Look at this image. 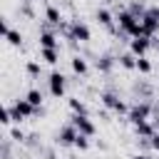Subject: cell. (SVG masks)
<instances>
[{"label": "cell", "mask_w": 159, "mask_h": 159, "mask_svg": "<svg viewBox=\"0 0 159 159\" xmlns=\"http://www.w3.org/2000/svg\"><path fill=\"white\" fill-rule=\"evenodd\" d=\"M152 104L149 102H137L134 107H129V122L132 124H139V122H147L152 119Z\"/></svg>", "instance_id": "1"}, {"label": "cell", "mask_w": 159, "mask_h": 159, "mask_svg": "<svg viewBox=\"0 0 159 159\" xmlns=\"http://www.w3.org/2000/svg\"><path fill=\"white\" fill-rule=\"evenodd\" d=\"M10 109H12V122H17V124H20L22 119H27V117L37 114V109H35V107H32L27 99H17V102H15Z\"/></svg>", "instance_id": "2"}, {"label": "cell", "mask_w": 159, "mask_h": 159, "mask_svg": "<svg viewBox=\"0 0 159 159\" xmlns=\"http://www.w3.org/2000/svg\"><path fill=\"white\" fill-rule=\"evenodd\" d=\"M99 99H102V104H104V107L114 109L117 114H129V107H127V104H124V102H122V99H119L114 92H104Z\"/></svg>", "instance_id": "3"}, {"label": "cell", "mask_w": 159, "mask_h": 159, "mask_svg": "<svg viewBox=\"0 0 159 159\" xmlns=\"http://www.w3.org/2000/svg\"><path fill=\"white\" fill-rule=\"evenodd\" d=\"M75 127H77V132L80 134H87V137H94V132H97V127H94V122L87 117V114H75L72 119H70Z\"/></svg>", "instance_id": "4"}, {"label": "cell", "mask_w": 159, "mask_h": 159, "mask_svg": "<svg viewBox=\"0 0 159 159\" xmlns=\"http://www.w3.org/2000/svg\"><path fill=\"white\" fill-rule=\"evenodd\" d=\"M152 47V37H132L129 40V52L134 55V57H144L147 55V50Z\"/></svg>", "instance_id": "5"}, {"label": "cell", "mask_w": 159, "mask_h": 159, "mask_svg": "<svg viewBox=\"0 0 159 159\" xmlns=\"http://www.w3.org/2000/svg\"><path fill=\"white\" fill-rule=\"evenodd\" d=\"M47 82H50V94L52 97H62L65 94V75L62 72H52Z\"/></svg>", "instance_id": "6"}, {"label": "cell", "mask_w": 159, "mask_h": 159, "mask_svg": "<svg viewBox=\"0 0 159 159\" xmlns=\"http://www.w3.org/2000/svg\"><path fill=\"white\" fill-rule=\"evenodd\" d=\"M77 134H80V132H77V127L70 122V124H65V127L57 132V142H60V144H75Z\"/></svg>", "instance_id": "7"}, {"label": "cell", "mask_w": 159, "mask_h": 159, "mask_svg": "<svg viewBox=\"0 0 159 159\" xmlns=\"http://www.w3.org/2000/svg\"><path fill=\"white\" fill-rule=\"evenodd\" d=\"M139 22H142V32H144V37H154V35L159 32V20H157L154 15H149V12H147Z\"/></svg>", "instance_id": "8"}, {"label": "cell", "mask_w": 159, "mask_h": 159, "mask_svg": "<svg viewBox=\"0 0 159 159\" xmlns=\"http://www.w3.org/2000/svg\"><path fill=\"white\" fill-rule=\"evenodd\" d=\"M94 17H97V22H99V25H104L109 32H119V27H114V20H117V17H112V12H109V10L99 7V10L94 12Z\"/></svg>", "instance_id": "9"}, {"label": "cell", "mask_w": 159, "mask_h": 159, "mask_svg": "<svg viewBox=\"0 0 159 159\" xmlns=\"http://www.w3.org/2000/svg\"><path fill=\"white\" fill-rule=\"evenodd\" d=\"M40 47L60 50V40H57V35H55V32H50V30H42V32H40Z\"/></svg>", "instance_id": "10"}, {"label": "cell", "mask_w": 159, "mask_h": 159, "mask_svg": "<svg viewBox=\"0 0 159 159\" xmlns=\"http://www.w3.org/2000/svg\"><path fill=\"white\" fill-rule=\"evenodd\" d=\"M134 132H137V137H147V139L157 134V129H154L152 119H147V122H139V124H134Z\"/></svg>", "instance_id": "11"}, {"label": "cell", "mask_w": 159, "mask_h": 159, "mask_svg": "<svg viewBox=\"0 0 159 159\" xmlns=\"http://www.w3.org/2000/svg\"><path fill=\"white\" fill-rule=\"evenodd\" d=\"M40 57H42L47 65H57V60H60V50H52V47H40Z\"/></svg>", "instance_id": "12"}, {"label": "cell", "mask_w": 159, "mask_h": 159, "mask_svg": "<svg viewBox=\"0 0 159 159\" xmlns=\"http://www.w3.org/2000/svg\"><path fill=\"white\" fill-rule=\"evenodd\" d=\"M45 17H47V22H50V25H55V27H60V25L65 22V20H62V15H60V10H57V7H52V5L45 10Z\"/></svg>", "instance_id": "13"}, {"label": "cell", "mask_w": 159, "mask_h": 159, "mask_svg": "<svg viewBox=\"0 0 159 159\" xmlns=\"http://www.w3.org/2000/svg\"><path fill=\"white\" fill-rule=\"evenodd\" d=\"M2 35H5V40H7L12 47H20V45H22V35H20V30H12V27H10V30H5Z\"/></svg>", "instance_id": "14"}, {"label": "cell", "mask_w": 159, "mask_h": 159, "mask_svg": "<svg viewBox=\"0 0 159 159\" xmlns=\"http://www.w3.org/2000/svg\"><path fill=\"white\" fill-rule=\"evenodd\" d=\"M72 70H75L77 75H87V70H89V67H87V60L80 57V55H75V57H72Z\"/></svg>", "instance_id": "15"}, {"label": "cell", "mask_w": 159, "mask_h": 159, "mask_svg": "<svg viewBox=\"0 0 159 159\" xmlns=\"http://www.w3.org/2000/svg\"><path fill=\"white\" fill-rule=\"evenodd\" d=\"M25 99H27L35 109H40V107H42V92H40V89H30V92L25 94Z\"/></svg>", "instance_id": "16"}, {"label": "cell", "mask_w": 159, "mask_h": 159, "mask_svg": "<svg viewBox=\"0 0 159 159\" xmlns=\"http://www.w3.org/2000/svg\"><path fill=\"white\" fill-rule=\"evenodd\" d=\"M119 65H122L124 70H137V57H134L132 52H127V55H119Z\"/></svg>", "instance_id": "17"}, {"label": "cell", "mask_w": 159, "mask_h": 159, "mask_svg": "<svg viewBox=\"0 0 159 159\" xmlns=\"http://www.w3.org/2000/svg\"><path fill=\"white\" fill-rule=\"evenodd\" d=\"M112 65H114V60H112L109 55H104V57H99V60H97V70H99V72H109V70H112Z\"/></svg>", "instance_id": "18"}, {"label": "cell", "mask_w": 159, "mask_h": 159, "mask_svg": "<svg viewBox=\"0 0 159 159\" xmlns=\"http://www.w3.org/2000/svg\"><path fill=\"white\" fill-rule=\"evenodd\" d=\"M70 109H72L75 114H87L84 102H82V99H77V97H72V99H70Z\"/></svg>", "instance_id": "19"}, {"label": "cell", "mask_w": 159, "mask_h": 159, "mask_svg": "<svg viewBox=\"0 0 159 159\" xmlns=\"http://www.w3.org/2000/svg\"><path fill=\"white\" fill-rule=\"evenodd\" d=\"M25 72H27L30 77H40V72H42V67H40V62H35V60H30V62L25 65Z\"/></svg>", "instance_id": "20"}, {"label": "cell", "mask_w": 159, "mask_h": 159, "mask_svg": "<svg viewBox=\"0 0 159 159\" xmlns=\"http://www.w3.org/2000/svg\"><path fill=\"white\" fill-rule=\"evenodd\" d=\"M137 70H139L142 75H149V72H152V62H149L147 57H137Z\"/></svg>", "instance_id": "21"}, {"label": "cell", "mask_w": 159, "mask_h": 159, "mask_svg": "<svg viewBox=\"0 0 159 159\" xmlns=\"http://www.w3.org/2000/svg\"><path fill=\"white\" fill-rule=\"evenodd\" d=\"M75 147H77L80 152H87V149H89V137H87V134H77Z\"/></svg>", "instance_id": "22"}, {"label": "cell", "mask_w": 159, "mask_h": 159, "mask_svg": "<svg viewBox=\"0 0 159 159\" xmlns=\"http://www.w3.org/2000/svg\"><path fill=\"white\" fill-rule=\"evenodd\" d=\"M0 122H2L5 127L12 122V109H10V107H2V112H0Z\"/></svg>", "instance_id": "23"}, {"label": "cell", "mask_w": 159, "mask_h": 159, "mask_svg": "<svg viewBox=\"0 0 159 159\" xmlns=\"http://www.w3.org/2000/svg\"><path fill=\"white\" fill-rule=\"evenodd\" d=\"M10 137H12V142H25V132H22V129H17V127H15V129H10Z\"/></svg>", "instance_id": "24"}, {"label": "cell", "mask_w": 159, "mask_h": 159, "mask_svg": "<svg viewBox=\"0 0 159 159\" xmlns=\"http://www.w3.org/2000/svg\"><path fill=\"white\" fill-rule=\"evenodd\" d=\"M149 144H152V149H154V152H159V132H157L154 137H149Z\"/></svg>", "instance_id": "25"}, {"label": "cell", "mask_w": 159, "mask_h": 159, "mask_svg": "<svg viewBox=\"0 0 159 159\" xmlns=\"http://www.w3.org/2000/svg\"><path fill=\"white\" fill-rule=\"evenodd\" d=\"M22 12H25V15H27V17H32V15H35V12H32V7H30V2H27V0H25V5H22Z\"/></svg>", "instance_id": "26"}, {"label": "cell", "mask_w": 159, "mask_h": 159, "mask_svg": "<svg viewBox=\"0 0 159 159\" xmlns=\"http://www.w3.org/2000/svg\"><path fill=\"white\" fill-rule=\"evenodd\" d=\"M132 159H152V157H149V154H144V152H142V154H134V157H132Z\"/></svg>", "instance_id": "27"}]
</instances>
